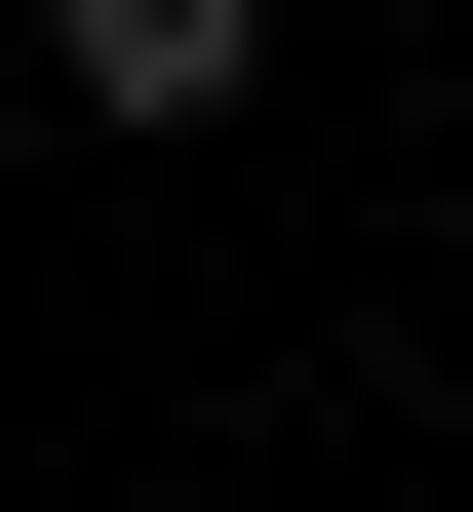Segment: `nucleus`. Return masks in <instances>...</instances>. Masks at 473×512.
Wrapping results in <instances>:
<instances>
[{
    "label": "nucleus",
    "instance_id": "nucleus-1",
    "mask_svg": "<svg viewBox=\"0 0 473 512\" xmlns=\"http://www.w3.org/2000/svg\"><path fill=\"white\" fill-rule=\"evenodd\" d=\"M40 79H79V119H237V79H276V0H40Z\"/></svg>",
    "mask_w": 473,
    "mask_h": 512
}]
</instances>
